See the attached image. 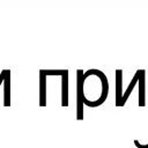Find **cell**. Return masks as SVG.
Here are the masks:
<instances>
[{
	"label": "cell",
	"instance_id": "obj_3",
	"mask_svg": "<svg viewBox=\"0 0 148 148\" xmlns=\"http://www.w3.org/2000/svg\"><path fill=\"white\" fill-rule=\"evenodd\" d=\"M139 106L146 105V71L140 69L139 74Z\"/></svg>",
	"mask_w": 148,
	"mask_h": 148
},
{
	"label": "cell",
	"instance_id": "obj_10",
	"mask_svg": "<svg viewBox=\"0 0 148 148\" xmlns=\"http://www.w3.org/2000/svg\"><path fill=\"white\" fill-rule=\"evenodd\" d=\"M134 145L136 146V148H148V143H146V145H141V143L139 142L138 139H134Z\"/></svg>",
	"mask_w": 148,
	"mask_h": 148
},
{
	"label": "cell",
	"instance_id": "obj_7",
	"mask_svg": "<svg viewBox=\"0 0 148 148\" xmlns=\"http://www.w3.org/2000/svg\"><path fill=\"white\" fill-rule=\"evenodd\" d=\"M61 106H68V69L61 75Z\"/></svg>",
	"mask_w": 148,
	"mask_h": 148
},
{
	"label": "cell",
	"instance_id": "obj_4",
	"mask_svg": "<svg viewBox=\"0 0 148 148\" xmlns=\"http://www.w3.org/2000/svg\"><path fill=\"white\" fill-rule=\"evenodd\" d=\"M123 98V69H116V106H121Z\"/></svg>",
	"mask_w": 148,
	"mask_h": 148
},
{
	"label": "cell",
	"instance_id": "obj_11",
	"mask_svg": "<svg viewBox=\"0 0 148 148\" xmlns=\"http://www.w3.org/2000/svg\"><path fill=\"white\" fill-rule=\"evenodd\" d=\"M5 74H6V69H2V71H1V73H0V84H2V82H3Z\"/></svg>",
	"mask_w": 148,
	"mask_h": 148
},
{
	"label": "cell",
	"instance_id": "obj_5",
	"mask_svg": "<svg viewBox=\"0 0 148 148\" xmlns=\"http://www.w3.org/2000/svg\"><path fill=\"white\" fill-rule=\"evenodd\" d=\"M39 106H46V75L44 69L39 71Z\"/></svg>",
	"mask_w": 148,
	"mask_h": 148
},
{
	"label": "cell",
	"instance_id": "obj_6",
	"mask_svg": "<svg viewBox=\"0 0 148 148\" xmlns=\"http://www.w3.org/2000/svg\"><path fill=\"white\" fill-rule=\"evenodd\" d=\"M3 106H10V71L6 69L3 79Z\"/></svg>",
	"mask_w": 148,
	"mask_h": 148
},
{
	"label": "cell",
	"instance_id": "obj_8",
	"mask_svg": "<svg viewBox=\"0 0 148 148\" xmlns=\"http://www.w3.org/2000/svg\"><path fill=\"white\" fill-rule=\"evenodd\" d=\"M139 74H140V69H138V71L135 72V74H134V76L132 77V80H131V82H130L128 87L126 88L125 92L123 94V98H121V106H124V105H125V103H126V101L128 99V97H130L131 92L133 91V89H134L135 84L138 83V81H139Z\"/></svg>",
	"mask_w": 148,
	"mask_h": 148
},
{
	"label": "cell",
	"instance_id": "obj_1",
	"mask_svg": "<svg viewBox=\"0 0 148 148\" xmlns=\"http://www.w3.org/2000/svg\"><path fill=\"white\" fill-rule=\"evenodd\" d=\"M83 104L90 108L102 105L109 94L106 75L99 69H88L83 73Z\"/></svg>",
	"mask_w": 148,
	"mask_h": 148
},
{
	"label": "cell",
	"instance_id": "obj_9",
	"mask_svg": "<svg viewBox=\"0 0 148 148\" xmlns=\"http://www.w3.org/2000/svg\"><path fill=\"white\" fill-rule=\"evenodd\" d=\"M66 72V69H44V73H45V75L47 76V75H62L64 73Z\"/></svg>",
	"mask_w": 148,
	"mask_h": 148
},
{
	"label": "cell",
	"instance_id": "obj_2",
	"mask_svg": "<svg viewBox=\"0 0 148 148\" xmlns=\"http://www.w3.org/2000/svg\"><path fill=\"white\" fill-rule=\"evenodd\" d=\"M83 71H76V119H83Z\"/></svg>",
	"mask_w": 148,
	"mask_h": 148
}]
</instances>
